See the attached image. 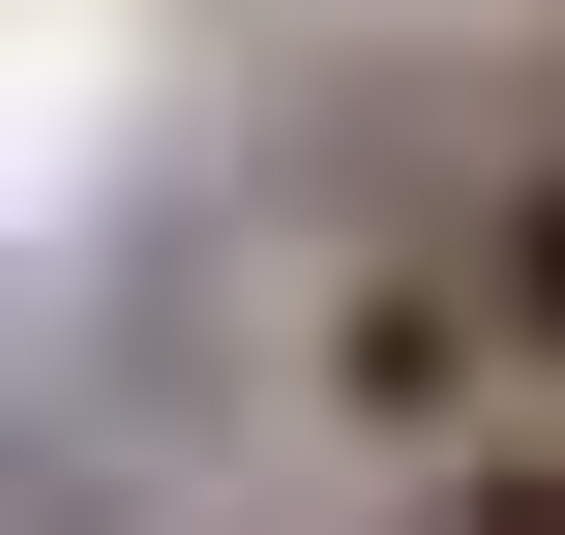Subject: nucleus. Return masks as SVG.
<instances>
[{"label": "nucleus", "instance_id": "nucleus-1", "mask_svg": "<svg viewBox=\"0 0 565 535\" xmlns=\"http://www.w3.org/2000/svg\"><path fill=\"white\" fill-rule=\"evenodd\" d=\"M507 387H536V328H507V268L447 238H387V268H328V328H298V417L328 447H387V477H447V447H507Z\"/></svg>", "mask_w": 565, "mask_h": 535}, {"label": "nucleus", "instance_id": "nucleus-2", "mask_svg": "<svg viewBox=\"0 0 565 535\" xmlns=\"http://www.w3.org/2000/svg\"><path fill=\"white\" fill-rule=\"evenodd\" d=\"M477 268H507V328H536V387H565V149L477 179Z\"/></svg>", "mask_w": 565, "mask_h": 535}, {"label": "nucleus", "instance_id": "nucleus-3", "mask_svg": "<svg viewBox=\"0 0 565 535\" xmlns=\"http://www.w3.org/2000/svg\"><path fill=\"white\" fill-rule=\"evenodd\" d=\"M417 535H565V447H447V477H417Z\"/></svg>", "mask_w": 565, "mask_h": 535}]
</instances>
